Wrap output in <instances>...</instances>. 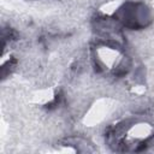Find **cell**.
Masks as SVG:
<instances>
[{
	"label": "cell",
	"instance_id": "6da1fadb",
	"mask_svg": "<svg viewBox=\"0 0 154 154\" xmlns=\"http://www.w3.org/2000/svg\"><path fill=\"white\" fill-rule=\"evenodd\" d=\"M120 26L130 30H141L152 23L150 10L142 2L128 1L119 7L112 16Z\"/></svg>",
	"mask_w": 154,
	"mask_h": 154
}]
</instances>
